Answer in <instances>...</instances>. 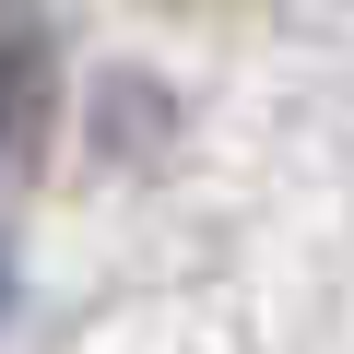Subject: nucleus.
<instances>
[{
  "mask_svg": "<svg viewBox=\"0 0 354 354\" xmlns=\"http://www.w3.org/2000/svg\"><path fill=\"white\" fill-rule=\"evenodd\" d=\"M36 48H48V12H36V0H0V83L36 71Z\"/></svg>",
  "mask_w": 354,
  "mask_h": 354,
  "instance_id": "obj_1",
  "label": "nucleus"
},
{
  "mask_svg": "<svg viewBox=\"0 0 354 354\" xmlns=\"http://www.w3.org/2000/svg\"><path fill=\"white\" fill-rule=\"evenodd\" d=\"M0 118H12V83H0Z\"/></svg>",
  "mask_w": 354,
  "mask_h": 354,
  "instance_id": "obj_3",
  "label": "nucleus"
},
{
  "mask_svg": "<svg viewBox=\"0 0 354 354\" xmlns=\"http://www.w3.org/2000/svg\"><path fill=\"white\" fill-rule=\"evenodd\" d=\"M0 319H12V248H0Z\"/></svg>",
  "mask_w": 354,
  "mask_h": 354,
  "instance_id": "obj_2",
  "label": "nucleus"
}]
</instances>
